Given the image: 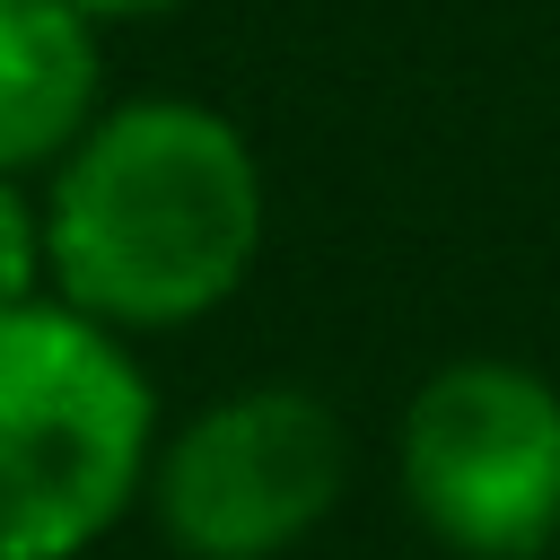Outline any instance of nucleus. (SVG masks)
Returning <instances> with one entry per match:
<instances>
[{
  "instance_id": "nucleus-1",
  "label": "nucleus",
  "mask_w": 560,
  "mask_h": 560,
  "mask_svg": "<svg viewBox=\"0 0 560 560\" xmlns=\"http://www.w3.org/2000/svg\"><path fill=\"white\" fill-rule=\"evenodd\" d=\"M262 228V158L245 122L201 96H122L44 175L52 298L122 341L219 315L254 280Z\"/></svg>"
},
{
  "instance_id": "nucleus-2",
  "label": "nucleus",
  "mask_w": 560,
  "mask_h": 560,
  "mask_svg": "<svg viewBox=\"0 0 560 560\" xmlns=\"http://www.w3.org/2000/svg\"><path fill=\"white\" fill-rule=\"evenodd\" d=\"M158 438V385L114 324L61 298L0 315V560H88L149 499Z\"/></svg>"
},
{
  "instance_id": "nucleus-3",
  "label": "nucleus",
  "mask_w": 560,
  "mask_h": 560,
  "mask_svg": "<svg viewBox=\"0 0 560 560\" xmlns=\"http://www.w3.org/2000/svg\"><path fill=\"white\" fill-rule=\"evenodd\" d=\"M394 481L455 560L560 551V385L525 359H446L394 429Z\"/></svg>"
},
{
  "instance_id": "nucleus-4",
  "label": "nucleus",
  "mask_w": 560,
  "mask_h": 560,
  "mask_svg": "<svg viewBox=\"0 0 560 560\" xmlns=\"http://www.w3.org/2000/svg\"><path fill=\"white\" fill-rule=\"evenodd\" d=\"M350 490V429L306 385H236L184 411L149 464V516L184 560H289Z\"/></svg>"
},
{
  "instance_id": "nucleus-5",
  "label": "nucleus",
  "mask_w": 560,
  "mask_h": 560,
  "mask_svg": "<svg viewBox=\"0 0 560 560\" xmlns=\"http://www.w3.org/2000/svg\"><path fill=\"white\" fill-rule=\"evenodd\" d=\"M105 114V26L79 0H0V175H52Z\"/></svg>"
},
{
  "instance_id": "nucleus-6",
  "label": "nucleus",
  "mask_w": 560,
  "mask_h": 560,
  "mask_svg": "<svg viewBox=\"0 0 560 560\" xmlns=\"http://www.w3.org/2000/svg\"><path fill=\"white\" fill-rule=\"evenodd\" d=\"M52 298V262H44V192H26V175H0V315Z\"/></svg>"
},
{
  "instance_id": "nucleus-7",
  "label": "nucleus",
  "mask_w": 560,
  "mask_h": 560,
  "mask_svg": "<svg viewBox=\"0 0 560 560\" xmlns=\"http://www.w3.org/2000/svg\"><path fill=\"white\" fill-rule=\"evenodd\" d=\"M96 26H131V18H166V9H184V0H79Z\"/></svg>"
}]
</instances>
